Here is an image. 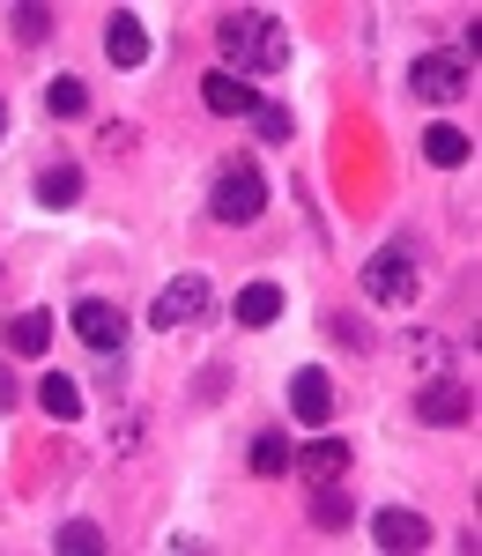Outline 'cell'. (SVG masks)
Segmentation results:
<instances>
[{
    "label": "cell",
    "mask_w": 482,
    "mask_h": 556,
    "mask_svg": "<svg viewBox=\"0 0 482 556\" xmlns=\"http://www.w3.org/2000/svg\"><path fill=\"white\" fill-rule=\"evenodd\" d=\"M216 52H223V75H238V83L282 75V67H290V30H282L267 8H223L216 15Z\"/></svg>",
    "instance_id": "obj_1"
},
{
    "label": "cell",
    "mask_w": 482,
    "mask_h": 556,
    "mask_svg": "<svg viewBox=\"0 0 482 556\" xmlns=\"http://www.w3.org/2000/svg\"><path fill=\"white\" fill-rule=\"evenodd\" d=\"M267 215V178L253 156H223L216 172H208V223L223 230H245V223H261Z\"/></svg>",
    "instance_id": "obj_2"
},
{
    "label": "cell",
    "mask_w": 482,
    "mask_h": 556,
    "mask_svg": "<svg viewBox=\"0 0 482 556\" xmlns=\"http://www.w3.org/2000/svg\"><path fill=\"white\" fill-rule=\"evenodd\" d=\"M356 282H364V298H371V304H416V290H423L416 238H408V230H401V238H386L379 253L356 267Z\"/></svg>",
    "instance_id": "obj_3"
},
{
    "label": "cell",
    "mask_w": 482,
    "mask_h": 556,
    "mask_svg": "<svg viewBox=\"0 0 482 556\" xmlns=\"http://www.w3.org/2000/svg\"><path fill=\"white\" fill-rule=\"evenodd\" d=\"M208 312H216V282H208V275H178V282L156 290L149 327H156V334H186V327H201Z\"/></svg>",
    "instance_id": "obj_4"
},
{
    "label": "cell",
    "mask_w": 482,
    "mask_h": 556,
    "mask_svg": "<svg viewBox=\"0 0 482 556\" xmlns=\"http://www.w3.org/2000/svg\"><path fill=\"white\" fill-rule=\"evenodd\" d=\"M408 97H416V104H460V97H468V67H460L453 52H423V60L408 67Z\"/></svg>",
    "instance_id": "obj_5"
},
{
    "label": "cell",
    "mask_w": 482,
    "mask_h": 556,
    "mask_svg": "<svg viewBox=\"0 0 482 556\" xmlns=\"http://www.w3.org/2000/svg\"><path fill=\"white\" fill-rule=\"evenodd\" d=\"M416 424H431V430L475 424V393H468L460 379H423L416 386Z\"/></svg>",
    "instance_id": "obj_6"
},
{
    "label": "cell",
    "mask_w": 482,
    "mask_h": 556,
    "mask_svg": "<svg viewBox=\"0 0 482 556\" xmlns=\"http://www.w3.org/2000/svg\"><path fill=\"white\" fill-rule=\"evenodd\" d=\"M67 327H75V342H83L89 356H104V349H119V342H127V312H119L112 298H75Z\"/></svg>",
    "instance_id": "obj_7"
},
{
    "label": "cell",
    "mask_w": 482,
    "mask_h": 556,
    "mask_svg": "<svg viewBox=\"0 0 482 556\" xmlns=\"http://www.w3.org/2000/svg\"><path fill=\"white\" fill-rule=\"evenodd\" d=\"M371 542L394 549V556H408V549H431L439 534H431V519L416 513V505H379V513H371Z\"/></svg>",
    "instance_id": "obj_8"
},
{
    "label": "cell",
    "mask_w": 482,
    "mask_h": 556,
    "mask_svg": "<svg viewBox=\"0 0 482 556\" xmlns=\"http://www.w3.org/2000/svg\"><path fill=\"white\" fill-rule=\"evenodd\" d=\"M290 475L312 482V490H319V482H342V475H350V445H342V438H312V445H297Z\"/></svg>",
    "instance_id": "obj_9"
},
{
    "label": "cell",
    "mask_w": 482,
    "mask_h": 556,
    "mask_svg": "<svg viewBox=\"0 0 482 556\" xmlns=\"http://www.w3.org/2000/svg\"><path fill=\"white\" fill-rule=\"evenodd\" d=\"M104 60H112V67H141V60H149V30H141L134 8H112V15H104Z\"/></svg>",
    "instance_id": "obj_10"
},
{
    "label": "cell",
    "mask_w": 482,
    "mask_h": 556,
    "mask_svg": "<svg viewBox=\"0 0 482 556\" xmlns=\"http://www.w3.org/2000/svg\"><path fill=\"white\" fill-rule=\"evenodd\" d=\"M290 416H297V424H312V430L334 416V379H327L319 364H305V371L290 379Z\"/></svg>",
    "instance_id": "obj_11"
},
{
    "label": "cell",
    "mask_w": 482,
    "mask_h": 556,
    "mask_svg": "<svg viewBox=\"0 0 482 556\" xmlns=\"http://www.w3.org/2000/svg\"><path fill=\"white\" fill-rule=\"evenodd\" d=\"M290 460H297V445H290V430H253V445H245V468L261 475V482H282L290 475Z\"/></svg>",
    "instance_id": "obj_12"
},
{
    "label": "cell",
    "mask_w": 482,
    "mask_h": 556,
    "mask_svg": "<svg viewBox=\"0 0 482 556\" xmlns=\"http://www.w3.org/2000/svg\"><path fill=\"white\" fill-rule=\"evenodd\" d=\"M201 104H208V112H216V119H253V104H261V97H253V83H238V75H201Z\"/></svg>",
    "instance_id": "obj_13"
},
{
    "label": "cell",
    "mask_w": 482,
    "mask_h": 556,
    "mask_svg": "<svg viewBox=\"0 0 482 556\" xmlns=\"http://www.w3.org/2000/svg\"><path fill=\"white\" fill-rule=\"evenodd\" d=\"M282 282H245V290H238V304H230V319H238V327H253V334H261V327H275V319H282Z\"/></svg>",
    "instance_id": "obj_14"
},
{
    "label": "cell",
    "mask_w": 482,
    "mask_h": 556,
    "mask_svg": "<svg viewBox=\"0 0 482 556\" xmlns=\"http://www.w3.org/2000/svg\"><path fill=\"white\" fill-rule=\"evenodd\" d=\"M30 201H38V208H75V201H83V164H45V172L30 178Z\"/></svg>",
    "instance_id": "obj_15"
},
{
    "label": "cell",
    "mask_w": 482,
    "mask_h": 556,
    "mask_svg": "<svg viewBox=\"0 0 482 556\" xmlns=\"http://www.w3.org/2000/svg\"><path fill=\"white\" fill-rule=\"evenodd\" d=\"M468 156H475V141L453 127V119H431V127H423V164H439V172H460Z\"/></svg>",
    "instance_id": "obj_16"
},
{
    "label": "cell",
    "mask_w": 482,
    "mask_h": 556,
    "mask_svg": "<svg viewBox=\"0 0 482 556\" xmlns=\"http://www.w3.org/2000/svg\"><path fill=\"white\" fill-rule=\"evenodd\" d=\"M0 342H8V356H45L52 349V312H15L0 327Z\"/></svg>",
    "instance_id": "obj_17"
},
{
    "label": "cell",
    "mask_w": 482,
    "mask_h": 556,
    "mask_svg": "<svg viewBox=\"0 0 482 556\" xmlns=\"http://www.w3.org/2000/svg\"><path fill=\"white\" fill-rule=\"evenodd\" d=\"M38 408L52 424H75L83 416V379H67V371H45L38 379Z\"/></svg>",
    "instance_id": "obj_18"
},
{
    "label": "cell",
    "mask_w": 482,
    "mask_h": 556,
    "mask_svg": "<svg viewBox=\"0 0 482 556\" xmlns=\"http://www.w3.org/2000/svg\"><path fill=\"white\" fill-rule=\"evenodd\" d=\"M408 364H416L423 379H453V364H460V356H453V342H445V334L416 327V334H408Z\"/></svg>",
    "instance_id": "obj_19"
},
{
    "label": "cell",
    "mask_w": 482,
    "mask_h": 556,
    "mask_svg": "<svg viewBox=\"0 0 482 556\" xmlns=\"http://www.w3.org/2000/svg\"><path fill=\"white\" fill-rule=\"evenodd\" d=\"M45 112H52V119H83L89 112V83L83 75H52V83H45Z\"/></svg>",
    "instance_id": "obj_20"
},
{
    "label": "cell",
    "mask_w": 482,
    "mask_h": 556,
    "mask_svg": "<svg viewBox=\"0 0 482 556\" xmlns=\"http://www.w3.org/2000/svg\"><path fill=\"white\" fill-rule=\"evenodd\" d=\"M245 127H253V141H267V149H282V141L297 134V112H290V104H267V97H261Z\"/></svg>",
    "instance_id": "obj_21"
},
{
    "label": "cell",
    "mask_w": 482,
    "mask_h": 556,
    "mask_svg": "<svg viewBox=\"0 0 482 556\" xmlns=\"http://www.w3.org/2000/svg\"><path fill=\"white\" fill-rule=\"evenodd\" d=\"M350 519H356V505L342 497V482H319V497H312V527H319V534H342Z\"/></svg>",
    "instance_id": "obj_22"
},
{
    "label": "cell",
    "mask_w": 482,
    "mask_h": 556,
    "mask_svg": "<svg viewBox=\"0 0 482 556\" xmlns=\"http://www.w3.org/2000/svg\"><path fill=\"white\" fill-rule=\"evenodd\" d=\"M52 549L60 556H97L104 549V527H97V519H60V527H52Z\"/></svg>",
    "instance_id": "obj_23"
},
{
    "label": "cell",
    "mask_w": 482,
    "mask_h": 556,
    "mask_svg": "<svg viewBox=\"0 0 482 556\" xmlns=\"http://www.w3.org/2000/svg\"><path fill=\"white\" fill-rule=\"evenodd\" d=\"M89 379H97V393H112V401H119V393H127V379H134L127 349H104V356H97V371H89Z\"/></svg>",
    "instance_id": "obj_24"
},
{
    "label": "cell",
    "mask_w": 482,
    "mask_h": 556,
    "mask_svg": "<svg viewBox=\"0 0 482 556\" xmlns=\"http://www.w3.org/2000/svg\"><path fill=\"white\" fill-rule=\"evenodd\" d=\"M8 30H15V45L30 52V45L52 38V8H15V15H8Z\"/></svg>",
    "instance_id": "obj_25"
},
{
    "label": "cell",
    "mask_w": 482,
    "mask_h": 556,
    "mask_svg": "<svg viewBox=\"0 0 482 556\" xmlns=\"http://www.w3.org/2000/svg\"><path fill=\"white\" fill-rule=\"evenodd\" d=\"M327 334H334V349H350V356H364V349L379 342V334H371L356 312H334V319H327Z\"/></svg>",
    "instance_id": "obj_26"
},
{
    "label": "cell",
    "mask_w": 482,
    "mask_h": 556,
    "mask_svg": "<svg viewBox=\"0 0 482 556\" xmlns=\"http://www.w3.org/2000/svg\"><path fill=\"white\" fill-rule=\"evenodd\" d=\"M141 438H149V416L141 408H119L112 416V453H141Z\"/></svg>",
    "instance_id": "obj_27"
},
{
    "label": "cell",
    "mask_w": 482,
    "mask_h": 556,
    "mask_svg": "<svg viewBox=\"0 0 482 556\" xmlns=\"http://www.w3.org/2000/svg\"><path fill=\"white\" fill-rule=\"evenodd\" d=\"M97 149H104V156H134L141 134H134V127H104V134H97Z\"/></svg>",
    "instance_id": "obj_28"
},
{
    "label": "cell",
    "mask_w": 482,
    "mask_h": 556,
    "mask_svg": "<svg viewBox=\"0 0 482 556\" xmlns=\"http://www.w3.org/2000/svg\"><path fill=\"white\" fill-rule=\"evenodd\" d=\"M8 408H15V371L0 364V416H8Z\"/></svg>",
    "instance_id": "obj_29"
},
{
    "label": "cell",
    "mask_w": 482,
    "mask_h": 556,
    "mask_svg": "<svg viewBox=\"0 0 482 556\" xmlns=\"http://www.w3.org/2000/svg\"><path fill=\"white\" fill-rule=\"evenodd\" d=\"M0 141H8V104H0Z\"/></svg>",
    "instance_id": "obj_30"
},
{
    "label": "cell",
    "mask_w": 482,
    "mask_h": 556,
    "mask_svg": "<svg viewBox=\"0 0 482 556\" xmlns=\"http://www.w3.org/2000/svg\"><path fill=\"white\" fill-rule=\"evenodd\" d=\"M0 282H8V275H0Z\"/></svg>",
    "instance_id": "obj_31"
}]
</instances>
